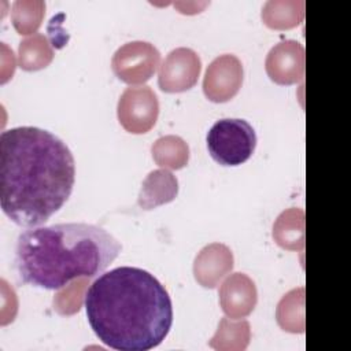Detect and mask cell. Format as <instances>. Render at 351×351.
Here are the masks:
<instances>
[{"mask_svg": "<svg viewBox=\"0 0 351 351\" xmlns=\"http://www.w3.org/2000/svg\"><path fill=\"white\" fill-rule=\"evenodd\" d=\"M75 163L53 133L19 126L0 136V203L16 225L36 228L58 213L71 195Z\"/></svg>", "mask_w": 351, "mask_h": 351, "instance_id": "cell-1", "label": "cell"}, {"mask_svg": "<svg viewBox=\"0 0 351 351\" xmlns=\"http://www.w3.org/2000/svg\"><path fill=\"white\" fill-rule=\"evenodd\" d=\"M85 311L99 340L119 351L158 347L173 324L166 288L147 270L132 266L99 276L86 291Z\"/></svg>", "mask_w": 351, "mask_h": 351, "instance_id": "cell-2", "label": "cell"}, {"mask_svg": "<svg viewBox=\"0 0 351 351\" xmlns=\"http://www.w3.org/2000/svg\"><path fill=\"white\" fill-rule=\"evenodd\" d=\"M121 251L122 244L99 225L69 222L36 226L19 234L15 267L23 282L59 289L71 280L103 273Z\"/></svg>", "mask_w": 351, "mask_h": 351, "instance_id": "cell-3", "label": "cell"}, {"mask_svg": "<svg viewBox=\"0 0 351 351\" xmlns=\"http://www.w3.org/2000/svg\"><path fill=\"white\" fill-rule=\"evenodd\" d=\"M211 158L222 166H239L248 160L256 147V133L244 119L225 118L217 121L207 133Z\"/></svg>", "mask_w": 351, "mask_h": 351, "instance_id": "cell-4", "label": "cell"}, {"mask_svg": "<svg viewBox=\"0 0 351 351\" xmlns=\"http://www.w3.org/2000/svg\"><path fill=\"white\" fill-rule=\"evenodd\" d=\"M160 62L159 51L149 43L133 41L117 49L112 58V71L126 84H143L156 71Z\"/></svg>", "mask_w": 351, "mask_h": 351, "instance_id": "cell-5", "label": "cell"}, {"mask_svg": "<svg viewBox=\"0 0 351 351\" xmlns=\"http://www.w3.org/2000/svg\"><path fill=\"white\" fill-rule=\"evenodd\" d=\"M159 114L158 97L149 86L128 88L118 101L119 123L130 133H147Z\"/></svg>", "mask_w": 351, "mask_h": 351, "instance_id": "cell-6", "label": "cell"}, {"mask_svg": "<svg viewBox=\"0 0 351 351\" xmlns=\"http://www.w3.org/2000/svg\"><path fill=\"white\" fill-rule=\"evenodd\" d=\"M202 63L197 53L189 48L173 49L159 71V86L163 92H184L195 86Z\"/></svg>", "mask_w": 351, "mask_h": 351, "instance_id": "cell-7", "label": "cell"}, {"mask_svg": "<svg viewBox=\"0 0 351 351\" xmlns=\"http://www.w3.org/2000/svg\"><path fill=\"white\" fill-rule=\"evenodd\" d=\"M243 82V66L234 55L215 58L206 70L203 90L207 99L215 103L230 100Z\"/></svg>", "mask_w": 351, "mask_h": 351, "instance_id": "cell-8", "label": "cell"}, {"mask_svg": "<svg viewBox=\"0 0 351 351\" xmlns=\"http://www.w3.org/2000/svg\"><path fill=\"white\" fill-rule=\"evenodd\" d=\"M266 71L277 84L289 85L298 82L304 71L303 47L293 40L280 43L267 55Z\"/></svg>", "mask_w": 351, "mask_h": 351, "instance_id": "cell-9", "label": "cell"}, {"mask_svg": "<svg viewBox=\"0 0 351 351\" xmlns=\"http://www.w3.org/2000/svg\"><path fill=\"white\" fill-rule=\"evenodd\" d=\"M221 306L232 318L248 315L256 303V289L254 282L243 273H234L229 277L221 291Z\"/></svg>", "mask_w": 351, "mask_h": 351, "instance_id": "cell-10", "label": "cell"}, {"mask_svg": "<svg viewBox=\"0 0 351 351\" xmlns=\"http://www.w3.org/2000/svg\"><path fill=\"white\" fill-rule=\"evenodd\" d=\"M177 189V180L171 173L166 170H155L149 173L143 184L138 204L143 208L149 210L155 206L167 203L176 197Z\"/></svg>", "mask_w": 351, "mask_h": 351, "instance_id": "cell-11", "label": "cell"}, {"mask_svg": "<svg viewBox=\"0 0 351 351\" xmlns=\"http://www.w3.org/2000/svg\"><path fill=\"white\" fill-rule=\"evenodd\" d=\"M202 254L211 262V265L210 266L208 265L207 266H195V277L203 287L214 288L215 284L233 266L229 263H219V265H215V263L233 258L232 252L228 250V247H225L222 244H211V245L206 247L202 251Z\"/></svg>", "mask_w": 351, "mask_h": 351, "instance_id": "cell-12", "label": "cell"}, {"mask_svg": "<svg viewBox=\"0 0 351 351\" xmlns=\"http://www.w3.org/2000/svg\"><path fill=\"white\" fill-rule=\"evenodd\" d=\"M52 59V51L47 38L37 34L23 40L19 45V66L23 70H38L45 67Z\"/></svg>", "mask_w": 351, "mask_h": 351, "instance_id": "cell-13", "label": "cell"}, {"mask_svg": "<svg viewBox=\"0 0 351 351\" xmlns=\"http://www.w3.org/2000/svg\"><path fill=\"white\" fill-rule=\"evenodd\" d=\"M154 147L169 151V154H165V155H160V156L155 158V160L160 166H167V167H171V169H181L188 162L186 158L174 155V152L176 154H188V147L185 145V143L180 137H174V136L162 137L156 141V144Z\"/></svg>", "mask_w": 351, "mask_h": 351, "instance_id": "cell-14", "label": "cell"}, {"mask_svg": "<svg viewBox=\"0 0 351 351\" xmlns=\"http://www.w3.org/2000/svg\"><path fill=\"white\" fill-rule=\"evenodd\" d=\"M33 3L16 1L12 7V22L19 34H29L40 26L43 11L33 12Z\"/></svg>", "mask_w": 351, "mask_h": 351, "instance_id": "cell-15", "label": "cell"}]
</instances>
